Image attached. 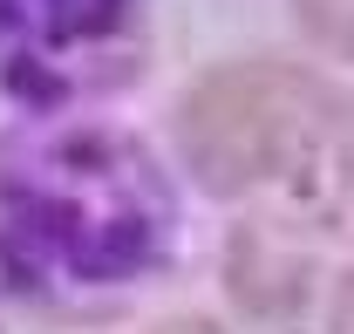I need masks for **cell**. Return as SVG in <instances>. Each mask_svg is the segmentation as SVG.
Wrapping results in <instances>:
<instances>
[{
  "label": "cell",
  "instance_id": "2",
  "mask_svg": "<svg viewBox=\"0 0 354 334\" xmlns=\"http://www.w3.org/2000/svg\"><path fill=\"white\" fill-rule=\"evenodd\" d=\"M341 116V96L300 62H218L177 103V150L191 177L218 198L259 191L307 157Z\"/></svg>",
  "mask_w": 354,
  "mask_h": 334
},
{
  "label": "cell",
  "instance_id": "8",
  "mask_svg": "<svg viewBox=\"0 0 354 334\" xmlns=\"http://www.w3.org/2000/svg\"><path fill=\"white\" fill-rule=\"evenodd\" d=\"M334 170H341V191H348V205H354V123L341 130V150H334Z\"/></svg>",
  "mask_w": 354,
  "mask_h": 334
},
{
  "label": "cell",
  "instance_id": "3",
  "mask_svg": "<svg viewBox=\"0 0 354 334\" xmlns=\"http://www.w3.org/2000/svg\"><path fill=\"white\" fill-rule=\"evenodd\" d=\"M143 55V0H0V89L21 103H82Z\"/></svg>",
  "mask_w": 354,
  "mask_h": 334
},
{
  "label": "cell",
  "instance_id": "1",
  "mask_svg": "<svg viewBox=\"0 0 354 334\" xmlns=\"http://www.w3.org/2000/svg\"><path fill=\"white\" fill-rule=\"evenodd\" d=\"M177 198L130 130L35 123L0 137V280L21 300H102L171 259Z\"/></svg>",
  "mask_w": 354,
  "mask_h": 334
},
{
  "label": "cell",
  "instance_id": "4",
  "mask_svg": "<svg viewBox=\"0 0 354 334\" xmlns=\"http://www.w3.org/2000/svg\"><path fill=\"white\" fill-rule=\"evenodd\" d=\"M225 287L232 300L252 314V321H272V314H293L307 300V246L286 232V225H239L232 232V252H225Z\"/></svg>",
  "mask_w": 354,
  "mask_h": 334
},
{
  "label": "cell",
  "instance_id": "5",
  "mask_svg": "<svg viewBox=\"0 0 354 334\" xmlns=\"http://www.w3.org/2000/svg\"><path fill=\"white\" fill-rule=\"evenodd\" d=\"M293 21H300L307 42L354 55V0H293Z\"/></svg>",
  "mask_w": 354,
  "mask_h": 334
},
{
  "label": "cell",
  "instance_id": "7",
  "mask_svg": "<svg viewBox=\"0 0 354 334\" xmlns=\"http://www.w3.org/2000/svg\"><path fill=\"white\" fill-rule=\"evenodd\" d=\"M143 334H225L218 321H205V314H177V321H164V328H143Z\"/></svg>",
  "mask_w": 354,
  "mask_h": 334
},
{
  "label": "cell",
  "instance_id": "6",
  "mask_svg": "<svg viewBox=\"0 0 354 334\" xmlns=\"http://www.w3.org/2000/svg\"><path fill=\"white\" fill-rule=\"evenodd\" d=\"M327 334H354V266L334 280V300H327Z\"/></svg>",
  "mask_w": 354,
  "mask_h": 334
}]
</instances>
